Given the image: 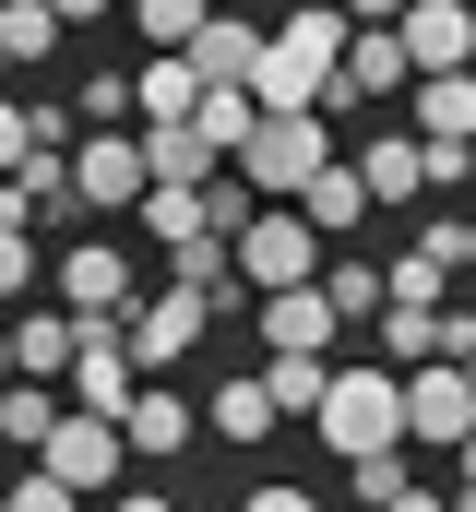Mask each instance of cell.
Masks as SVG:
<instances>
[{"label":"cell","instance_id":"obj_1","mask_svg":"<svg viewBox=\"0 0 476 512\" xmlns=\"http://www.w3.org/2000/svg\"><path fill=\"white\" fill-rule=\"evenodd\" d=\"M322 453L334 465H381V453H405V370H334V393H322Z\"/></svg>","mask_w":476,"mask_h":512},{"label":"cell","instance_id":"obj_2","mask_svg":"<svg viewBox=\"0 0 476 512\" xmlns=\"http://www.w3.org/2000/svg\"><path fill=\"white\" fill-rule=\"evenodd\" d=\"M227 251H238V286H262V298H286V286H322V274H310V262H322V227H310L298 203H262V215L238 227Z\"/></svg>","mask_w":476,"mask_h":512},{"label":"cell","instance_id":"obj_3","mask_svg":"<svg viewBox=\"0 0 476 512\" xmlns=\"http://www.w3.org/2000/svg\"><path fill=\"white\" fill-rule=\"evenodd\" d=\"M322 167H334V120H262V131H250V155H238V179H250L262 203H298Z\"/></svg>","mask_w":476,"mask_h":512},{"label":"cell","instance_id":"obj_4","mask_svg":"<svg viewBox=\"0 0 476 512\" xmlns=\"http://www.w3.org/2000/svg\"><path fill=\"white\" fill-rule=\"evenodd\" d=\"M405 441L417 453H465L476 441V370H453V358L405 370Z\"/></svg>","mask_w":476,"mask_h":512},{"label":"cell","instance_id":"obj_5","mask_svg":"<svg viewBox=\"0 0 476 512\" xmlns=\"http://www.w3.org/2000/svg\"><path fill=\"white\" fill-rule=\"evenodd\" d=\"M48 298H60L72 322H131V310H143V286H131V251H119V239H84V251H60Z\"/></svg>","mask_w":476,"mask_h":512},{"label":"cell","instance_id":"obj_6","mask_svg":"<svg viewBox=\"0 0 476 512\" xmlns=\"http://www.w3.org/2000/svg\"><path fill=\"white\" fill-rule=\"evenodd\" d=\"M72 191H84V215H143V191H155L143 131H84L72 143Z\"/></svg>","mask_w":476,"mask_h":512},{"label":"cell","instance_id":"obj_7","mask_svg":"<svg viewBox=\"0 0 476 512\" xmlns=\"http://www.w3.org/2000/svg\"><path fill=\"white\" fill-rule=\"evenodd\" d=\"M203 322H215V298H191V286H143V310L119 322V334H131V370H143V382L179 370V358L203 346Z\"/></svg>","mask_w":476,"mask_h":512},{"label":"cell","instance_id":"obj_8","mask_svg":"<svg viewBox=\"0 0 476 512\" xmlns=\"http://www.w3.org/2000/svg\"><path fill=\"white\" fill-rule=\"evenodd\" d=\"M36 465H48V477H72L84 501H108L119 465H131V441H119V417H84V405H72V417H60V441H48Z\"/></svg>","mask_w":476,"mask_h":512},{"label":"cell","instance_id":"obj_9","mask_svg":"<svg viewBox=\"0 0 476 512\" xmlns=\"http://www.w3.org/2000/svg\"><path fill=\"white\" fill-rule=\"evenodd\" d=\"M393 36H405L417 84H441V72H476V0H417Z\"/></svg>","mask_w":476,"mask_h":512},{"label":"cell","instance_id":"obj_10","mask_svg":"<svg viewBox=\"0 0 476 512\" xmlns=\"http://www.w3.org/2000/svg\"><path fill=\"white\" fill-rule=\"evenodd\" d=\"M262 48H274V24H238V12H215V24L191 36L203 96H250V84H262Z\"/></svg>","mask_w":476,"mask_h":512},{"label":"cell","instance_id":"obj_11","mask_svg":"<svg viewBox=\"0 0 476 512\" xmlns=\"http://www.w3.org/2000/svg\"><path fill=\"white\" fill-rule=\"evenodd\" d=\"M405 72H417V60H405V36H393V24H357V36H346V84H334V108H322V120H357V108H369V96H393Z\"/></svg>","mask_w":476,"mask_h":512},{"label":"cell","instance_id":"obj_12","mask_svg":"<svg viewBox=\"0 0 476 512\" xmlns=\"http://www.w3.org/2000/svg\"><path fill=\"white\" fill-rule=\"evenodd\" d=\"M119 441H131L143 465H167V453H191V441H203V405H191V393H167V382H143V393H131V417H119Z\"/></svg>","mask_w":476,"mask_h":512},{"label":"cell","instance_id":"obj_13","mask_svg":"<svg viewBox=\"0 0 476 512\" xmlns=\"http://www.w3.org/2000/svg\"><path fill=\"white\" fill-rule=\"evenodd\" d=\"M262 346H274V358H322V346H334V298H322V286L262 298Z\"/></svg>","mask_w":476,"mask_h":512},{"label":"cell","instance_id":"obj_14","mask_svg":"<svg viewBox=\"0 0 476 512\" xmlns=\"http://www.w3.org/2000/svg\"><path fill=\"white\" fill-rule=\"evenodd\" d=\"M357 179H369V203H429V143L417 131H381L357 155Z\"/></svg>","mask_w":476,"mask_h":512},{"label":"cell","instance_id":"obj_15","mask_svg":"<svg viewBox=\"0 0 476 512\" xmlns=\"http://www.w3.org/2000/svg\"><path fill=\"white\" fill-rule=\"evenodd\" d=\"M12 358H24V382H72L84 322H72V310H24V322H12Z\"/></svg>","mask_w":476,"mask_h":512},{"label":"cell","instance_id":"obj_16","mask_svg":"<svg viewBox=\"0 0 476 512\" xmlns=\"http://www.w3.org/2000/svg\"><path fill=\"white\" fill-rule=\"evenodd\" d=\"M143 167H155V191H215V179H227V155H215L191 120H179V131H143Z\"/></svg>","mask_w":476,"mask_h":512},{"label":"cell","instance_id":"obj_17","mask_svg":"<svg viewBox=\"0 0 476 512\" xmlns=\"http://www.w3.org/2000/svg\"><path fill=\"white\" fill-rule=\"evenodd\" d=\"M274 417H286V405H274V382H215V393H203V429H215V441H238V453H250V441H274Z\"/></svg>","mask_w":476,"mask_h":512},{"label":"cell","instance_id":"obj_18","mask_svg":"<svg viewBox=\"0 0 476 512\" xmlns=\"http://www.w3.org/2000/svg\"><path fill=\"white\" fill-rule=\"evenodd\" d=\"M131 96H143V131L203 120V72H191V60H143V72H131Z\"/></svg>","mask_w":476,"mask_h":512},{"label":"cell","instance_id":"obj_19","mask_svg":"<svg viewBox=\"0 0 476 512\" xmlns=\"http://www.w3.org/2000/svg\"><path fill=\"white\" fill-rule=\"evenodd\" d=\"M60 417H72V393H60V382H12V393H0V441H12V453H48Z\"/></svg>","mask_w":476,"mask_h":512},{"label":"cell","instance_id":"obj_20","mask_svg":"<svg viewBox=\"0 0 476 512\" xmlns=\"http://www.w3.org/2000/svg\"><path fill=\"white\" fill-rule=\"evenodd\" d=\"M298 215H310L322 239H346V227H369V179H357V167H322V179L298 191Z\"/></svg>","mask_w":476,"mask_h":512},{"label":"cell","instance_id":"obj_21","mask_svg":"<svg viewBox=\"0 0 476 512\" xmlns=\"http://www.w3.org/2000/svg\"><path fill=\"white\" fill-rule=\"evenodd\" d=\"M417 131H429V143H476V72L417 84Z\"/></svg>","mask_w":476,"mask_h":512},{"label":"cell","instance_id":"obj_22","mask_svg":"<svg viewBox=\"0 0 476 512\" xmlns=\"http://www.w3.org/2000/svg\"><path fill=\"white\" fill-rule=\"evenodd\" d=\"M369 334H381V370H429L441 358V310H381Z\"/></svg>","mask_w":476,"mask_h":512},{"label":"cell","instance_id":"obj_23","mask_svg":"<svg viewBox=\"0 0 476 512\" xmlns=\"http://www.w3.org/2000/svg\"><path fill=\"white\" fill-rule=\"evenodd\" d=\"M203 24H215V0H143V60H191Z\"/></svg>","mask_w":476,"mask_h":512},{"label":"cell","instance_id":"obj_24","mask_svg":"<svg viewBox=\"0 0 476 512\" xmlns=\"http://www.w3.org/2000/svg\"><path fill=\"white\" fill-rule=\"evenodd\" d=\"M381 286H393V310H453V262H429V251H393Z\"/></svg>","mask_w":476,"mask_h":512},{"label":"cell","instance_id":"obj_25","mask_svg":"<svg viewBox=\"0 0 476 512\" xmlns=\"http://www.w3.org/2000/svg\"><path fill=\"white\" fill-rule=\"evenodd\" d=\"M143 227H155L167 251H191V239H215V203H203V191H143Z\"/></svg>","mask_w":476,"mask_h":512},{"label":"cell","instance_id":"obj_26","mask_svg":"<svg viewBox=\"0 0 476 512\" xmlns=\"http://www.w3.org/2000/svg\"><path fill=\"white\" fill-rule=\"evenodd\" d=\"M322 298H334V322H381V310H393L381 262H334V274H322Z\"/></svg>","mask_w":476,"mask_h":512},{"label":"cell","instance_id":"obj_27","mask_svg":"<svg viewBox=\"0 0 476 512\" xmlns=\"http://www.w3.org/2000/svg\"><path fill=\"white\" fill-rule=\"evenodd\" d=\"M334 370H346V358H274L262 382H274V405H286V417H322V393H334Z\"/></svg>","mask_w":476,"mask_h":512},{"label":"cell","instance_id":"obj_28","mask_svg":"<svg viewBox=\"0 0 476 512\" xmlns=\"http://www.w3.org/2000/svg\"><path fill=\"white\" fill-rule=\"evenodd\" d=\"M60 36H72V24H60L48 0H0V48H12V60H48Z\"/></svg>","mask_w":476,"mask_h":512},{"label":"cell","instance_id":"obj_29","mask_svg":"<svg viewBox=\"0 0 476 512\" xmlns=\"http://www.w3.org/2000/svg\"><path fill=\"white\" fill-rule=\"evenodd\" d=\"M131 108H143L131 72H84V96H72V120H84V131H131Z\"/></svg>","mask_w":476,"mask_h":512},{"label":"cell","instance_id":"obj_30","mask_svg":"<svg viewBox=\"0 0 476 512\" xmlns=\"http://www.w3.org/2000/svg\"><path fill=\"white\" fill-rule=\"evenodd\" d=\"M24 167H36V108L0 96V179H24Z\"/></svg>","mask_w":476,"mask_h":512},{"label":"cell","instance_id":"obj_31","mask_svg":"<svg viewBox=\"0 0 476 512\" xmlns=\"http://www.w3.org/2000/svg\"><path fill=\"white\" fill-rule=\"evenodd\" d=\"M346 489H357L369 512H393L405 489H417V477H405V453H381V465H346Z\"/></svg>","mask_w":476,"mask_h":512},{"label":"cell","instance_id":"obj_32","mask_svg":"<svg viewBox=\"0 0 476 512\" xmlns=\"http://www.w3.org/2000/svg\"><path fill=\"white\" fill-rule=\"evenodd\" d=\"M12 512H84V489L48 477V465H24V477H12Z\"/></svg>","mask_w":476,"mask_h":512},{"label":"cell","instance_id":"obj_33","mask_svg":"<svg viewBox=\"0 0 476 512\" xmlns=\"http://www.w3.org/2000/svg\"><path fill=\"white\" fill-rule=\"evenodd\" d=\"M36 286V227H0V298H24Z\"/></svg>","mask_w":476,"mask_h":512},{"label":"cell","instance_id":"obj_34","mask_svg":"<svg viewBox=\"0 0 476 512\" xmlns=\"http://www.w3.org/2000/svg\"><path fill=\"white\" fill-rule=\"evenodd\" d=\"M238 512H322V501H310V489H286V477H262V489H250Z\"/></svg>","mask_w":476,"mask_h":512},{"label":"cell","instance_id":"obj_35","mask_svg":"<svg viewBox=\"0 0 476 512\" xmlns=\"http://www.w3.org/2000/svg\"><path fill=\"white\" fill-rule=\"evenodd\" d=\"M417 0H346V24H405Z\"/></svg>","mask_w":476,"mask_h":512},{"label":"cell","instance_id":"obj_36","mask_svg":"<svg viewBox=\"0 0 476 512\" xmlns=\"http://www.w3.org/2000/svg\"><path fill=\"white\" fill-rule=\"evenodd\" d=\"M108 512H179V501H155V489H119V501Z\"/></svg>","mask_w":476,"mask_h":512},{"label":"cell","instance_id":"obj_37","mask_svg":"<svg viewBox=\"0 0 476 512\" xmlns=\"http://www.w3.org/2000/svg\"><path fill=\"white\" fill-rule=\"evenodd\" d=\"M48 12H60V24H96V12H108V0H48Z\"/></svg>","mask_w":476,"mask_h":512},{"label":"cell","instance_id":"obj_38","mask_svg":"<svg viewBox=\"0 0 476 512\" xmlns=\"http://www.w3.org/2000/svg\"><path fill=\"white\" fill-rule=\"evenodd\" d=\"M12 382H24V358H12V322H0V393H12Z\"/></svg>","mask_w":476,"mask_h":512},{"label":"cell","instance_id":"obj_39","mask_svg":"<svg viewBox=\"0 0 476 512\" xmlns=\"http://www.w3.org/2000/svg\"><path fill=\"white\" fill-rule=\"evenodd\" d=\"M453 489H465V501H476V441H465V453H453Z\"/></svg>","mask_w":476,"mask_h":512},{"label":"cell","instance_id":"obj_40","mask_svg":"<svg viewBox=\"0 0 476 512\" xmlns=\"http://www.w3.org/2000/svg\"><path fill=\"white\" fill-rule=\"evenodd\" d=\"M393 512H453V501H429V489H405V501H393Z\"/></svg>","mask_w":476,"mask_h":512},{"label":"cell","instance_id":"obj_41","mask_svg":"<svg viewBox=\"0 0 476 512\" xmlns=\"http://www.w3.org/2000/svg\"><path fill=\"white\" fill-rule=\"evenodd\" d=\"M465 274H476V215H465Z\"/></svg>","mask_w":476,"mask_h":512},{"label":"cell","instance_id":"obj_42","mask_svg":"<svg viewBox=\"0 0 476 512\" xmlns=\"http://www.w3.org/2000/svg\"><path fill=\"white\" fill-rule=\"evenodd\" d=\"M322 12H346V0H322Z\"/></svg>","mask_w":476,"mask_h":512},{"label":"cell","instance_id":"obj_43","mask_svg":"<svg viewBox=\"0 0 476 512\" xmlns=\"http://www.w3.org/2000/svg\"><path fill=\"white\" fill-rule=\"evenodd\" d=\"M0 72H12V48H0Z\"/></svg>","mask_w":476,"mask_h":512},{"label":"cell","instance_id":"obj_44","mask_svg":"<svg viewBox=\"0 0 476 512\" xmlns=\"http://www.w3.org/2000/svg\"><path fill=\"white\" fill-rule=\"evenodd\" d=\"M465 370H476V358H465Z\"/></svg>","mask_w":476,"mask_h":512}]
</instances>
